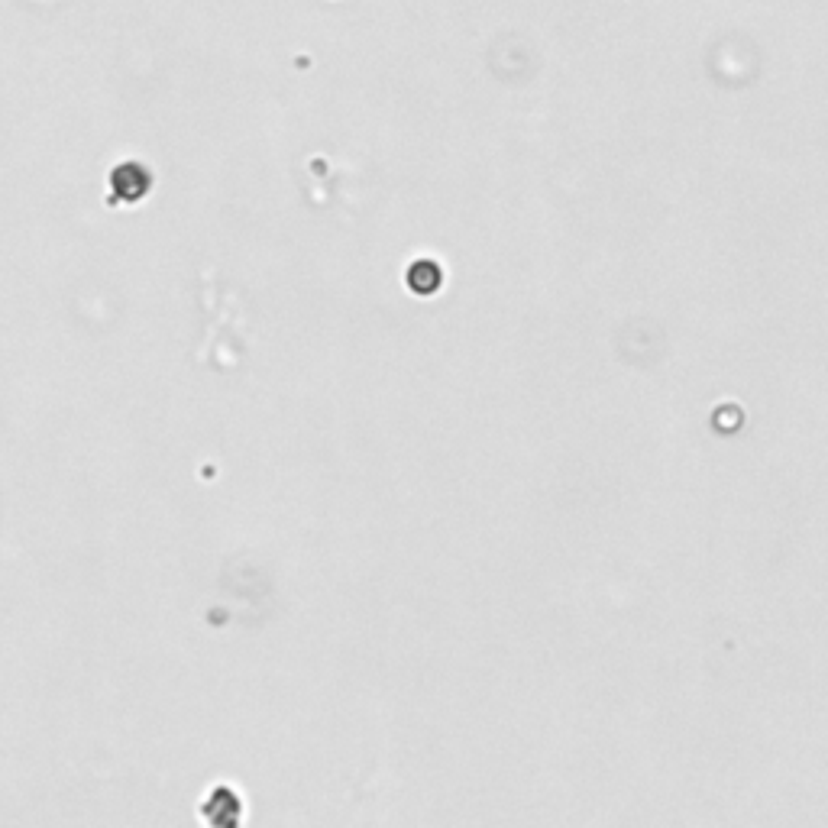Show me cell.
<instances>
[{"mask_svg": "<svg viewBox=\"0 0 828 828\" xmlns=\"http://www.w3.org/2000/svg\"><path fill=\"white\" fill-rule=\"evenodd\" d=\"M153 172L140 159H123L107 175V204H140L153 191Z\"/></svg>", "mask_w": 828, "mask_h": 828, "instance_id": "cell-1", "label": "cell"}, {"mask_svg": "<svg viewBox=\"0 0 828 828\" xmlns=\"http://www.w3.org/2000/svg\"><path fill=\"white\" fill-rule=\"evenodd\" d=\"M201 816L211 825H237L240 822V796L233 793L230 786H214V790L204 796Z\"/></svg>", "mask_w": 828, "mask_h": 828, "instance_id": "cell-2", "label": "cell"}]
</instances>
